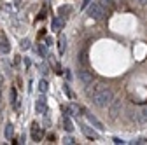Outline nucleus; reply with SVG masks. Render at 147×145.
Wrapping results in <instances>:
<instances>
[{"instance_id":"f257e3e1","label":"nucleus","mask_w":147,"mask_h":145,"mask_svg":"<svg viewBox=\"0 0 147 145\" xmlns=\"http://www.w3.org/2000/svg\"><path fill=\"white\" fill-rule=\"evenodd\" d=\"M89 98H91V101H93L96 107L105 108V107H109L110 101L114 100V93H112V89H109V87L105 86V87L100 89V91H96L95 95H91Z\"/></svg>"},{"instance_id":"f03ea898","label":"nucleus","mask_w":147,"mask_h":145,"mask_svg":"<svg viewBox=\"0 0 147 145\" xmlns=\"http://www.w3.org/2000/svg\"><path fill=\"white\" fill-rule=\"evenodd\" d=\"M88 14H89V17H93V19H100V17L105 16V7L102 5V2H95L93 5L88 7Z\"/></svg>"},{"instance_id":"7ed1b4c3","label":"nucleus","mask_w":147,"mask_h":145,"mask_svg":"<svg viewBox=\"0 0 147 145\" xmlns=\"http://www.w3.org/2000/svg\"><path fill=\"white\" fill-rule=\"evenodd\" d=\"M121 110H123V100H112L109 103V115L112 119H116Z\"/></svg>"},{"instance_id":"20e7f679","label":"nucleus","mask_w":147,"mask_h":145,"mask_svg":"<svg viewBox=\"0 0 147 145\" xmlns=\"http://www.w3.org/2000/svg\"><path fill=\"white\" fill-rule=\"evenodd\" d=\"M131 119L133 121H137V122H147V105L145 107H142L140 110H133L131 112Z\"/></svg>"},{"instance_id":"39448f33","label":"nucleus","mask_w":147,"mask_h":145,"mask_svg":"<svg viewBox=\"0 0 147 145\" xmlns=\"http://www.w3.org/2000/svg\"><path fill=\"white\" fill-rule=\"evenodd\" d=\"M79 81L82 82V86H91L93 82V74L88 70H79Z\"/></svg>"},{"instance_id":"423d86ee","label":"nucleus","mask_w":147,"mask_h":145,"mask_svg":"<svg viewBox=\"0 0 147 145\" xmlns=\"http://www.w3.org/2000/svg\"><path fill=\"white\" fill-rule=\"evenodd\" d=\"M42 136H44V130L40 126H37V122H33L32 124V138H33V142H40Z\"/></svg>"},{"instance_id":"0eeeda50","label":"nucleus","mask_w":147,"mask_h":145,"mask_svg":"<svg viewBox=\"0 0 147 145\" xmlns=\"http://www.w3.org/2000/svg\"><path fill=\"white\" fill-rule=\"evenodd\" d=\"M35 110H37V114H46V110H47V101H46L44 96H40L39 100H37V103H35Z\"/></svg>"},{"instance_id":"6e6552de","label":"nucleus","mask_w":147,"mask_h":145,"mask_svg":"<svg viewBox=\"0 0 147 145\" xmlns=\"http://www.w3.org/2000/svg\"><path fill=\"white\" fill-rule=\"evenodd\" d=\"M82 112L86 114V119H88V122H89V124H93L95 128H98V130H103V124H102V122H100V121L93 115V114H88L86 110H82Z\"/></svg>"},{"instance_id":"1a4fd4ad","label":"nucleus","mask_w":147,"mask_h":145,"mask_svg":"<svg viewBox=\"0 0 147 145\" xmlns=\"http://www.w3.org/2000/svg\"><path fill=\"white\" fill-rule=\"evenodd\" d=\"M9 40H7V37L4 33H0V51L2 52H9Z\"/></svg>"},{"instance_id":"9d476101","label":"nucleus","mask_w":147,"mask_h":145,"mask_svg":"<svg viewBox=\"0 0 147 145\" xmlns=\"http://www.w3.org/2000/svg\"><path fill=\"white\" fill-rule=\"evenodd\" d=\"M81 130H82V133H84L88 138H91V140H96V138H98V133H95L93 130H89L88 126H84V124L81 126Z\"/></svg>"},{"instance_id":"9b49d317","label":"nucleus","mask_w":147,"mask_h":145,"mask_svg":"<svg viewBox=\"0 0 147 145\" xmlns=\"http://www.w3.org/2000/svg\"><path fill=\"white\" fill-rule=\"evenodd\" d=\"M91 84H93V82H91ZM102 87H105V84H102V82L93 84V87H88V89H86V93H88V96H91V95H95L96 91H100Z\"/></svg>"},{"instance_id":"f8f14e48","label":"nucleus","mask_w":147,"mask_h":145,"mask_svg":"<svg viewBox=\"0 0 147 145\" xmlns=\"http://www.w3.org/2000/svg\"><path fill=\"white\" fill-rule=\"evenodd\" d=\"M61 25H63V21L60 19V17H54V19H53V25H51V30L58 32V30L61 28Z\"/></svg>"},{"instance_id":"ddd939ff","label":"nucleus","mask_w":147,"mask_h":145,"mask_svg":"<svg viewBox=\"0 0 147 145\" xmlns=\"http://www.w3.org/2000/svg\"><path fill=\"white\" fill-rule=\"evenodd\" d=\"M63 126H65V130H67V131H74V124H72V121H70L68 117L63 119Z\"/></svg>"},{"instance_id":"4468645a","label":"nucleus","mask_w":147,"mask_h":145,"mask_svg":"<svg viewBox=\"0 0 147 145\" xmlns=\"http://www.w3.org/2000/svg\"><path fill=\"white\" fill-rule=\"evenodd\" d=\"M12 135H14L12 124H7V126H5V136H7V138H12Z\"/></svg>"},{"instance_id":"2eb2a0df","label":"nucleus","mask_w":147,"mask_h":145,"mask_svg":"<svg viewBox=\"0 0 147 145\" xmlns=\"http://www.w3.org/2000/svg\"><path fill=\"white\" fill-rule=\"evenodd\" d=\"M39 91H40V93H46V91H47V82H46V81H40V82H39Z\"/></svg>"},{"instance_id":"dca6fc26","label":"nucleus","mask_w":147,"mask_h":145,"mask_svg":"<svg viewBox=\"0 0 147 145\" xmlns=\"http://www.w3.org/2000/svg\"><path fill=\"white\" fill-rule=\"evenodd\" d=\"M65 37H60V54H63L65 52Z\"/></svg>"},{"instance_id":"f3484780","label":"nucleus","mask_w":147,"mask_h":145,"mask_svg":"<svg viewBox=\"0 0 147 145\" xmlns=\"http://www.w3.org/2000/svg\"><path fill=\"white\" fill-rule=\"evenodd\" d=\"M100 2H102V5H103L105 9H110V7H112V0H100Z\"/></svg>"},{"instance_id":"a211bd4d","label":"nucleus","mask_w":147,"mask_h":145,"mask_svg":"<svg viewBox=\"0 0 147 145\" xmlns=\"http://www.w3.org/2000/svg\"><path fill=\"white\" fill-rule=\"evenodd\" d=\"M79 61H81L82 65H86V63H88V60H86V52H81V56H79Z\"/></svg>"},{"instance_id":"6ab92c4d","label":"nucleus","mask_w":147,"mask_h":145,"mask_svg":"<svg viewBox=\"0 0 147 145\" xmlns=\"http://www.w3.org/2000/svg\"><path fill=\"white\" fill-rule=\"evenodd\" d=\"M37 49H39V52L42 54V56H47V52H46V47H44V46H39Z\"/></svg>"},{"instance_id":"aec40b11","label":"nucleus","mask_w":147,"mask_h":145,"mask_svg":"<svg viewBox=\"0 0 147 145\" xmlns=\"http://www.w3.org/2000/svg\"><path fill=\"white\" fill-rule=\"evenodd\" d=\"M11 101L16 103V89H11Z\"/></svg>"},{"instance_id":"412c9836","label":"nucleus","mask_w":147,"mask_h":145,"mask_svg":"<svg viewBox=\"0 0 147 145\" xmlns=\"http://www.w3.org/2000/svg\"><path fill=\"white\" fill-rule=\"evenodd\" d=\"M21 47H23V49H28V47H30V40H26V39H25V40L21 42Z\"/></svg>"},{"instance_id":"4be33fe9","label":"nucleus","mask_w":147,"mask_h":145,"mask_svg":"<svg viewBox=\"0 0 147 145\" xmlns=\"http://www.w3.org/2000/svg\"><path fill=\"white\" fill-rule=\"evenodd\" d=\"M131 2H135V4H138V5H145L147 0H131Z\"/></svg>"},{"instance_id":"5701e85b","label":"nucleus","mask_w":147,"mask_h":145,"mask_svg":"<svg viewBox=\"0 0 147 145\" xmlns=\"http://www.w3.org/2000/svg\"><path fill=\"white\" fill-rule=\"evenodd\" d=\"M65 143H68V145H72V143H76V142H74V138H70V136H67L65 140H63Z\"/></svg>"},{"instance_id":"b1692460","label":"nucleus","mask_w":147,"mask_h":145,"mask_svg":"<svg viewBox=\"0 0 147 145\" xmlns=\"http://www.w3.org/2000/svg\"><path fill=\"white\" fill-rule=\"evenodd\" d=\"M63 91H65V93H67V95H68V96L72 98V93H70V89H68V86H63Z\"/></svg>"},{"instance_id":"393cba45","label":"nucleus","mask_w":147,"mask_h":145,"mask_svg":"<svg viewBox=\"0 0 147 145\" xmlns=\"http://www.w3.org/2000/svg\"><path fill=\"white\" fill-rule=\"evenodd\" d=\"M39 70L42 72V74H47V68H46L44 65H39Z\"/></svg>"},{"instance_id":"a878e982","label":"nucleus","mask_w":147,"mask_h":145,"mask_svg":"<svg viewBox=\"0 0 147 145\" xmlns=\"http://www.w3.org/2000/svg\"><path fill=\"white\" fill-rule=\"evenodd\" d=\"M133 143H138V145H140V143H147V138H140V140H137V142H133Z\"/></svg>"},{"instance_id":"bb28decb","label":"nucleus","mask_w":147,"mask_h":145,"mask_svg":"<svg viewBox=\"0 0 147 145\" xmlns=\"http://www.w3.org/2000/svg\"><path fill=\"white\" fill-rule=\"evenodd\" d=\"M68 11H70V7H61V9H60L61 14H65V12H68Z\"/></svg>"},{"instance_id":"cd10ccee","label":"nucleus","mask_w":147,"mask_h":145,"mask_svg":"<svg viewBox=\"0 0 147 145\" xmlns=\"http://www.w3.org/2000/svg\"><path fill=\"white\" fill-rule=\"evenodd\" d=\"M44 17H46V9H44V11L39 14V19H44Z\"/></svg>"},{"instance_id":"c85d7f7f","label":"nucleus","mask_w":147,"mask_h":145,"mask_svg":"<svg viewBox=\"0 0 147 145\" xmlns=\"http://www.w3.org/2000/svg\"><path fill=\"white\" fill-rule=\"evenodd\" d=\"M54 138H56V136H54L53 133H49V135H47V140H49V142H51V140H54Z\"/></svg>"},{"instance_id":"c756f323","label":"nucleus","mask_w":147,"mask_h":145,"mask_svg":"<svg viewBox=\"0 0 147 145\" xmlns=\"http://www.w3.org/2000/svg\"><path fill=\"white\" fill-rule=\"evenodd\" d=\"M114 143H117V145H119V143H124V142H123L121 138H114Z\"/></svg>"},{"instance_id":"7c9ffc66","label":"nucleus","mask_w":147,"mask_h":145,"mask_svg":"<svg viewBox=\"0 0 147 145\" xmlns=\"http://www.w3.org/2000/svg\"><path fill=\"white\" fill-rule=\"evenodd\" d=\"M46 44H47V46H51V44H53V40H51V37H47V39H46Z\"/></svg>"},{"instance_id":"2f4dec72","label":"nucleus","mask_w":147,"mask_h":145,"mask_svg":"<svg viewBox=\"0 0 147 145\" xmlns=\"http://www.w3.org/2000/svg\"><path fill=\"white\" fill-rule=\"evenodd\" d=\"M2 84H4V79H2V75H0V87H2Z\"/></svg>"}]
</instances>
